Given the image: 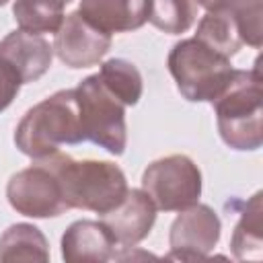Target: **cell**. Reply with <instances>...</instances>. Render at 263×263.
<instances>
[{
	"label": "cell",
	"instance_id": "cell-1",
	"mask_svg": "<svg viewBox=\"0 0 263 263\" xmlns=\"http://www.w3.org/2000/svg\"><path fill=\"white\" fill-rule=\"evenodd\" d=\"M55 177L68 210H90L105 214L119 205L127 193L123 171L107 160H74L60 150L37 158Z\"/></svg>",
	"mask_w": 263,
	"mask_h": 263
},
{
	"label": "cell",
	"instance_id": "cell-20",
	"mask_svg": "<svg viewBox=\"0 0 263 263\" xmlns=\"http://www.w3.org/2000/svg\"><path fill=\"white\" fill-rule=\"evenodd\" d=\"M197 16L195 0H150L148 21L171 35L185 33Z\"/></svg>",
	"mask_w": 263,
	"mask_h": 263
},
{
	"label": "cell",
	"instance_id": "cell-18",
	"mask_svg": "<svg viewBox=\"0 0 263 263\" xmlns=\"http://www.w3.org/2000/svg\"><path fill=\"white\" fill-rule=\"evenodd\" d=\"M195 39H199L201 43H205L208 47L226 58L234 55L242 45L238 25L234 16L226 12H208L197 25Z\"/></svg>",
	"mask_w": 263,
	"mask_h": 263
},
{
	"label": "cell",
	"instance_id": "cell-21",
	"mask_svg": "<svg viewBox=\"0 0 263 263\" xmlns=\"http://www.w3.org/2000/svg\"><path fill=\"white\" fill-rule=\"evenodd\" d=\"M21 84L23 82H21L18 74L6 62L0 60V113L16 99Z\"/></svg>",
	"mask_w": 263,
	"mask_h": 263
},
{
	"label": "cell",
	"instance_id": "cell-7",
	"mask_svg": "<svg viewBox=\"0 0 263 263\" xmlns=\"http://www.w3.org/2000/svg\"><path fill=\"white\" fill-rule=\"evenodd\" d=\"M6 197L18 214L29 218H55L68 210L53 173L41 160L10 177Z\"/></svg>",
	"mask_w": 263,
	"mask_h": 263
},
{
	"label": "cell",
	"instance_id": "cell-5",
	"mask_svg": "<svg viewBox=\"0 0 263 263\" xmlns=\"http://www.w3.org/2000/svg\"><path fill=\"white\" fill-rule=\"evenodd\" d=\"M74 92L84 140L105 148L109 154H123L127 144L125 105L101 82L99 74L86 76Z\"/></svg>",
	"mask_w": 263,
	"mask_h": 263
},
{
	"label": "cell",
	"instance_id": "cell-22",
	"mask_svg": "<svg viewBox=\"0 0 263 263\" xmlns=\"http://www.w3.org/2000/svg\"><path fill=\"white\" fill-rule=\"evenodd\" d=\"M6 2H8V0H0V6H4V4H6Z\"/></svg>",
	"mask_w": 263,
	"mask_h": 263
},
{
	"label": "cell",
	"instance_id": "cell-11",
	"mask_svg": "<svg viewBox=\"0 0 263 263\" xmlns=\"http://www.w3.org/2000/svg\"><path fill=\"white\" fill-rule=\"evenodd\" d=\"M117 242L103 222L76 220L62 236L66 263H105L117 257Z\"/></svg>",
	"mask_w": 263,
	"mask_h": 263
},
{
	"label": "cell",
	"instance_id": "cell-16",
	"mask_svg": "<svg viewBox=\"0 0 263 263\" xmlns=\"http://www.w3.org/2000/svg\"><path fill=\"white\" fill-rule=\"evenodd\" d=\"M263 208L261 191H257L240 214V220L232 234V253L236 259H259L261 257V238H263Z\"/></svg>",
	"mask_w": 263,
	"mask_h": 263
},
{
	"label": "cell",
	"instance_id": "cell-3",
	"mask_svg": "<svg viewBox=\"0 0 263 263\" xmlns=\"http://www.w3.org/2000/svg\"><path fill=\"white\" fill-rule=\"evenodd\" d=\"M212 105L224 144L234 150L261 148L263 88L257 64L253 70H234L230 84Z\"/></svg>",
	"mask_w": 263,
	"mask_h": 263
},
{
	"label": "cell",
	"instance_id": "cell-14",
	"mask_svg": "<svg viewBox=\"0 0 263 263\" xmlns=\"http://www.w3.org/2000/svg\"><path fill=\"white\" fill-rule=\"evenodd\" d=\"M49 245L33 224H12L0 236V261H47Z\"/></svg>",
	"mask_w": 263,
	"mask_h": 263
},
{
	"label": "cell",
	"instance_id": "cell-23",
	"mask_svg": "<svg viewBox=\"0 0 263 263\" xmlns=\"http://www.w3.org/2000/svg\"><path fill=\"white\" fill-rule=\"evenodd\" d=\"M62 2H64V4H70V2H72V0H62Z\"/></svg>",
	"mask_w": 263,
	"mask_h": 263
},
{
	"label": "cell",
	"instance_id": "cell-4",
	"mask_svg": "<svg viewBox=\"0 0 263 263\" xmlns=\"http://www.w3.org/2000/svg\"><path fill=\"white\" fill-rule=\"evenodd\" d=\"M168 72L179 92L193 103H214L234 76L230 58L214 51L199 39H183L168 53Z\"/></svg>",
	"mask_w": 263,
	"mask_h": 263
},
{
	"label": "cell",
	"instance_id": "cell-6",
	"mask_svg": "<svg viewBox=\"0 0 263 263\" xmlns=\"http://www.w3.org/2000/svg\"><path fill=\"white\" fill-rule=\"evenodd\" d=\"M142 189L156 210L181 212L197 203L201 195V173L185 154H171L154 160L142 175Z\"/></svg>",
	"mask_w": 263,
	"mask_h": 263
},
{
	"label": "cell",
	"instance_id": "cell-17",
	"mask_svg": "<svg viewBox=\"0 0 263 263\" xmlns=\"http://www.w3.org/2000/svg\"><path fill=\"white\" fill-rule=\"evenodd\" d=\"M62 0H14L12 14L27 33H55L64 21Z\"/></svg>",
	"mask_w": 263,
	"mask_h": 263
},
{
	"label": "cell",
	"instance_id": "cell-8",
	"mask_svg": "<svg viewBox=\"0 0 263 263\" xmlns=\"http://www.w3.org/2000/svg\"><path fill=\"white\" fill-rule=\"evenodd\" d=\"M220 218L205 203H193L171 224L168 259H203L220 240Z\"/></svg>",
	"mask_w": 263,
	"mask_h": 263
},
{
	"label": "cell",
	"instance_id": "cell-2",
	"mask_svg": "<svg viewBox=\"0 0 263 263\" xmlns=\"http://www.w3.org/2000/svg\"><path fill=\"white\" fill-rule=\"evenodd\" d=\"M80 142L84 136L74 88L58 90L31 107L14 129L16 148L35 160L58 152L62 144Z\"/></svg>",
	"mask_w": 263,
	"mask_h": 263
},
{
	"label": "cell",
	"instance_id": "cell-10",
	"mask_svg": "<svg viewBox=\"0 0 263 263\" xmlns=\"http://www.w3.org/2000/svg\"><path fill=\"white\" fill-rule=\"evenodd\" d=\"M156 220V205L144 189H127L125 197L113 210L101 214V222L107 226L119 249H132L142 242Z\"/></svg>",
	"mask_w": 263,
	"mask_h": 263
},
{
	"label": "cell",
	"instance_id": "cell-13",
	"mask_svg": "<svg viewBox=\"0 0 263 263\" xmlns=\"http://www.w3.org/2000/svg\"><path fill=\"white\" fill-rule=\"evenodd\" d=\"M150 0H80L78 12L103 33H127L148 21Z\"/></svg>",
	"mask_w": 263,
	"mask_h": 263
},
{
	"label": "cell",
	"instance_id": "cell-15",
	"mask_svg": "<svg viewBox=\"0 0 263 263\" xmlns=\"http://www.w3.org/2000/svg\"><path fill=\"white\" fill-rule=\"evenodd\" d=\"M208 12H226L232 14L242 43L261 47L263 29H261V2L263 0H195Z\"/></svg>",
	"mask_w": 263,
	"mask_h": 263
},
{
	"label": "cell",
	"instance_id": "cell-12",
	"mask_svg": "<svg viewBox=\"0 0 263 263\" xmlns=\"http://www.w3.org/2000/svg\"><path fill=\"white\" fill-rule=\"evenodd\" d=\"M53 47L41 35L23 29L8 33L0 41V60L6 62L21 78V82L39 80L51 66Z\"/></svg>",
	"mask_w": 263,
	"mask_h": 263
},
{
	"label": "cell",
	"instance_id": "cell-9",
	"mask_svg": "<svg viewBox=\"0 0 263 263\" xmlns=\"http://www.w3.org/2000/svg\"><path fill=\"white\" fill-rule=\"evenodd\" d=\"M53 51L68 68H88L103 60L111 47V35L92 27L82 14L70 12L55 31Z\"/></svg>",
	"mask_w": 263,
	"mask_h": 263
},
{
	"label": "cell",
	"instance_id": "cell-19",
	"mask_svg": "<svg viewBox=\"0 0 263 263\" xmlns=\"http://www.w3.org/2000/svg\"><path fill=\"white\" fill-rule=\"evenodd\" d=\"M101 82L125 105L132 107L142 97V74L140 70L121 58H113L101 64V70L97 72Z\"/></svg>",
	"mask_w": 263,
	"mask_h": 263
}]
</instances>
